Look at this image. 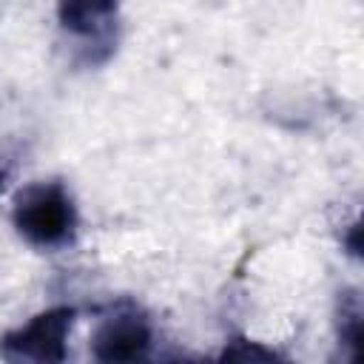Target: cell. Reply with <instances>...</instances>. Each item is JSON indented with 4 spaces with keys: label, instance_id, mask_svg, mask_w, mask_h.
I'll return each mask as SVG.
<instances>
[{
    "label": "cell",
    "instance_id": "5",
    "mask_svg": "<svg viewBox=\"0 0 364 364\" xmlns=\"http://www.w3.org/2000/svg\"><path fill=\"white\" fill-rule=\"evenodd\" d=\"M361 336H364V310L358 290L347 287L338 293L336 301V338L338 347H344V358L358 361L361 358Z\"/></svg>",
    "mask_w": 364,
    "mask_h": 364
},
{
    "label": "cell",
    "instance_id": "6",
    "mask_svg": "<svg viewBox=\"0 0 364 364\" xmlns=\"http://www.w3.org/2000/svg\"><path fill=\"white\" fill-rule=\"evenodd\" d=\"M219 358H225V361H273V358H279V353L264 347V344H259V341L230 338Z\"/></svg>",
    "mask_w": 364,
    "mask_h": 364
},
{
    "label": "cell",
    "instance_id": "4",
    "mask_svg": "<svg viewBox=\"0 0 364 364\" xmlns=\"http://www.w3.org/2000/svg\"><path fill=\"white\" fill-rule=\"evenodd\" d=\"M57 20L88 51L91 63H102L117 43L119 0H57Z\"/></svg>",
    "mask_w": 364,
    "mask_h": 364
},
{
    "label": "cell",
    "instance_id": "1",
    "mask_svg": "<svg viewBox=\"0 0 364 364\" xmlns=\"http://www.w3.org/2000/svg\"><path fill=\"white\" fill-rule=\"evenodd\" d=\"M11 225L31 247L57 250L74 242L80 216L68 188L51 179L31 182L23 191H17L11 205Z\"/></svg>",
    "mask_w": 364,
    "mask_h": 364
},
{
    "label": "cell",
    "instance_id": "2",
    "mask_svg": "<svg viewBox=\"0 0 364 364\" xmlns=\"http://www.w3.org/2000/svg\"><path fill=\"white\" fill-rule=\"evenodd\" d=\"M77 310L68 304L48 307L31 316L26 324L9 330L0 338V355L6 361H65L68 336L74 327Z\"/></svg>",
    "mask_w": 364,
    "mask_h": 364
},
{
    "label": "cell",
    "instance_id": "3",
    "mask_svg": "<svg viewBox=\"0 0 364 364\" xmlns=\"http://www.w3.org/2000/svg\"><path fill=\"white\" fill-rule=\"evenodd\" d=\"M154 327L142 307L122 299L108 307L91 336V355L105 364L142 361L151 353Z\"/></svg>",
    "mask_w": 364,
    "mask_h": 364
}]
</instances>
